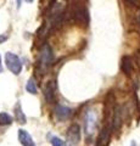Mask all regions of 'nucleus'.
Instances as JSON below:
<instances>
[{
    "mask_svg": "<svg viewBox=\"0 0 140 146\" xmlns=\"http://www.w3.org/2000/svg\"><path fill=\"white\" fill-rule=\"evenodd\" d=\"M52 62H54V51H52V49L49 46V45H44L42 51H40L39 61H38V65H37L35 71L38 70V72L40 73V74H44V73L52 66Z\"/></svg>",
    "mask_w": 140,
    "mask_h": 146,
    "instance_id": "nucleus-1",
    "label": "nucleus"
},
{
    "mask_svg": "<svg viewBox=\"0 0 140 146\" xmlns=\"http://www.w3.org/2000/svg\"><path fill=\"white\" fill-rule=\"evenodd\" d=\"M5 65L7 70L15 76H19L22 71V61L21 58L13 52H6L5 54Z\"/></svg>",
    "mask_w": 140,
    "mask_h": 146,
    "instance_id": "nucleus-2",
    "label": "nucleus"
},
{
    "mask_svg": "<svg viewBox=\"0 0 140 146\" xmlns=\"http://www.w3.org/2000/svg\"><path fill=\"white\" fill-rule=\"evenodd\" d=\"M96 127H98V116H96V112L90 110V111L87 112V116H85V125H84V129H85V133L87 135H93L94 131L96 130Z\"/></svg>",
    "mask_w": 140,
    "mask_h": 146,
    "instance_id": "nucleus-3",
    "label": "nucleus"
},
{
    "mask_svg": "<svg viewBox=\"0 0 140 146\" xmlns=\"http://www.w3.org/2000/svg\"><path fill=\"white\" fill-rule=\"evenodd\" d=\"M66 140L70 145L76 146L80 140V129L78 124H72L66 131Z\"/></svg>",
    "mask_w": 140,
    "mask_h": 146,
    "instance_id": "nucleus-4",
    "label": "nucleus"
},
{
    "mask_svg": "<svg viewBox=\"0 0 140 146\" xmlns=\"http://www.w3.org/2000/svg\"><path fill=\"white\" fill-rule=\"evenodd\" d=\"M56 91H57L56 82H54V80L48 82L46 86L44 88V98L46 100V102L54 104L56 101V95H57Z\"/></svg>",
    "mask_w": 140,
    "mask_h": 146,
    "instance_id": "nucleus-5",
    "label": "nucleus"
},
{
    "mask_svg": "<svg viewBox=\"0 0 140 146\" xmlns=\"http://www.w3.org/2000/svg\"><path fill=\"white\" fill-rule=\"evenodd\" d=\"M112 127L110 124H105L102 128V130L100 131V134L98 136L96 140V146H107L110 143V135H111Z\"/></svg>",
    "mask_w": 140,
    "mask_h": 146,
    "instance_id": "nucleus-6",
    "label": "nucleus"
},
{
    "mask_svg": "<svg viewBox=\"0 0 140 146\" xmlns=\"http://www.w3.org/2000/svg\"><path fill=\"white\" fill-rule=\"evenodd\" d=\"M72 113H73L72 108L67 107V106H61V105H58V106H56V108H55V117L58 121L68 119V118L72 116Z\"/></svg>",
    "mask_w": 140,
    "mask_h": 146,
    "instance_id": "nucleus-7",
    "label": "nucleus"
},
{
    "mask_svg": "<svg viewBox=\"0 0 140 146\" xmlns=\"http://www.w3.org/2000/svg\"><path fill=\"white\" fill-rule=\"evenodd\" d=\"M19 140H20V143L22 144V146H35L31 134L25 129H20L19 130Z\"/></svg>",
    "mask_w": 140,
    "mask_h": 146,
    "instance_id": "nucleus-8",
    "label": "nucleus"
},
{
    "mask_svg": "<svg viewBox=\"0 0 140 146\" xmlns=\"http://www.w3.org/2000/svg\"><path fill=\"white\" fill-rule=\"evenodd\" d=\"M15 116H16V121L19 122L20 124H25L26 123L27 119H26L23 111H22V106H21L20 101H17V104L15 105Z\"/></svg>",
    "mask_w": 140,
    "mask_h": 146,
    "instance_id": "nucleus-9",
    "label": "nucleus"
},
{
    "mask_svg": "<svg viewBox=\"0 0 140 146\" xmlns=\"http://www.w3.org/2000/svg\"><path fill=\"white\" fill-rule=\"evenodd\" d=\"M26 90L32 95H37L38 94V86H37V82L34 78H29L28 82L26 84Z\"/></svg>",
    "mask_w": 140,
    "mask_h": 146,
    "instance_id": "nucleus-10",
    "label": "nucleus"
},
{
    "mask_svg": "<svg viewBox=\"0 0 140 146\" xmlns=\"http://www.w3.org/2000/svg\"><path fill=\"white\" fill-rule=\"evenodd\" d=\"M12 123V117L6 112H1L0 113V125H10Z\"/></svg>",
    "mask_w": 140,
    "mask_h": 146,
    "instance_id": "nucleus-11",
    "label": "nucleus"
},
{
    "mask_svg": "<svg viewBox=\"0 0 140 146\" xmlns=\"http://www.w3.org/2000/svg\"><path fill=\"white\" fill-rule=\"evenodd\" d=\"M51 145L52 146H67V144L62 139L58 138V136H52L51 138Z\"/></svg>",
    "mask_w": 140,
    "mask_h": 146,
    "instance_id": "nucleus-12",
    "label": "nucleus"
},
{
    "mask_svg": "<svg viewBox=\"0 0 140 146\" xmlns=\"http://www.w3.org/2000/svg\"><path fill=\"white\" fill-rule=\"evenodd\" d=\"M7 38H9V34H3V35H0V44L5 42Z\"/></svg>",
    "mask_w": 140,
    "mask_h": 146,
    "instance_id": "nucleus-13",
    "label": "nucleus"
},
{
    "mask_svg": "<svg viewBox=\"0 0 140 146\" xmlns=\"http://www.w3.org/2000/svg\"><path fill=\"white\" fill-rule=\"evenodd\" d=\"M16 4H17V9L21 7V0H16Z\"/></svg>",
    "mask_w": 140,
    "mask_h": 146,
    "instance_id": "nucleus-14",
    "label": "nucleus"
},
{
    "mask_svg": "<svg viewBox=\"0 0 140 146\" xmlns=\"http://www.w3.org/2000/svg\"><path fill=\"white\" fill-rule=\"evenodd\" d=\"M3 72V68H1V56H0V73Z\"/></svg>",
    "mask_w": 140,
    "mask_h": 146,
    "instance_id": "nucleus-15",
    "label": "nucleus"
},
{
    "mask_svg": "<svg viewBox=\"0 0 140 146\" xmlns=\"http://www.w3.org/2000/svg\"><path fill=\"white\" fill-rule=\"evenodd\" d=\"M130 146H137V144H135V141H132V144H130Z\"/></svg>",
    "mask_w": 140,
    "mask_h": 146,
    "instance_id": "nucleus-16",
    "label": "nucleus"
},
{
    "mask_svg": "<svg viewBox=\"0 0 140 146\" xmlns=\"http://www.w3.org/2000/svg\"><path fill=\"white\" fill-rule=\"evenodd\" d=\"M25 1H26V3H29V4H31V3H33V0H25Z\"/></svg>",
    "mask_w": 140,
    "mask_h": 146,
    "instance_id": "nucleus-17",
    "label": "nucleus"
}]
</instances>
